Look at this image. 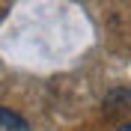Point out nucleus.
<instances>
[{
  "mask_svg": "<svg viewBox=\"0 0 131 131\" xmlns=\"http://www.w3.org/2000/svg\"><path fill=\"white\" fill-rule=\"evenodd\" d=\"M119 131H131V125H122V128H119Z\"/></svg>",
  "mask_w": 131,
  "mask_h": 131,
  "instance_id": "obj_2",
  "label": "nucleus"
},
{
  "mask_svg": "<svg viewBox=\"0 0 131 131\" xmlns=\"http://www.w3.org/2000/svg\"><path fill=\"white\" fill-rule=\"evenodd\" d=\"M0 131H30V125H27V119H21L18 113L0 107Z\"/></svg>",
  "mask_w": 131,
  "mask_h": 131,
  "instance_id": "obj_1",
  "label": "nucleus"
}]
</instances>
